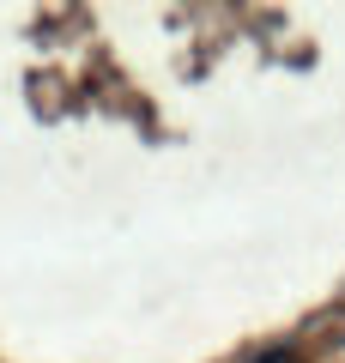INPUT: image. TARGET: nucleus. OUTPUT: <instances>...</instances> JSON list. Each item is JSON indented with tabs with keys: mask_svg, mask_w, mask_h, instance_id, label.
<instances>
[{
	"mask_svg": "<svg viewBox=\"0 0 345 363\" xmlns=\"http://www.w3.org/2000/svg\"><path fill=\"white\" fill-rule=\"evenodd\" d=\"M261 363H291V351H267V357H261Z\"/></svg>",
	"mask_w": 345,
	"mask_h": 363,
	"instance_id": "1",
	"label": "nucleus"
}]
</instances>
